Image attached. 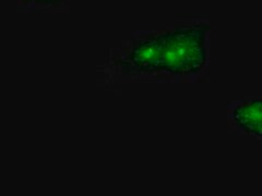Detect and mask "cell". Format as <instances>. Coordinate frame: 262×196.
Returning <instances> with one entry per match:
<instances>
[{
	"mask_svg": "<svg viewBox=\"0 0 262 196\" xmlns=\"http://www.w3.org/2000/svg\"><path fill=\"white\" fill-rule=\"evenodd\" d=\"M211 27L208 21L188 20L166 30L159 83H195L210 67Z\"/></svg>",
	"mask_w": 262,
	"mask_h": 196,
	"instance_id": "cell-1",
	"label": "cell"
},
{
	"mask_svg": "<svg viewBox=\"0 0 262 196\" xmlns=\"http://www.w3.org/2000/svg\"><path fill=\"white\" fill-rule=\"evenodd\" d=\"M166 30L133 32L121 46L110 51L103 73L127 82L159 83Z\"/></svg>",
	"mask_w": 262,
	"mask_h": 196,
	"instance_id": "cell-2",
	"label": "cell"
},
{
	"mask_svg": "<svg viewBox=\"0 0 262 196\" xmlns=\"http://www.w3.org/2000/svg\"><path fill=\"white\" fill-rule=\"evenodd\" d=\"M226 113L233 131L253 138L262 147V94L228 103Z\"/></svg>",
	"mask_w": 262,
	"mask_h": 196,
	"instance_id": "cell-3",
	"label": "cell"
},
{
	"mask_svg": "<svg viewBox=\"0 0 262 196\" xmlns=\"http://www.w3.org/2000/svg\"><path fill=\"white\" fill-rule=\"evenodd\" d=\"M73 0H18V6L26 12H49L60 9Z\"/></svg>",
	"mask_w": 262,
	"mask_h": 196,
	"instance_id": "cell-4",
	"label": "cell"
}]
</instances>
